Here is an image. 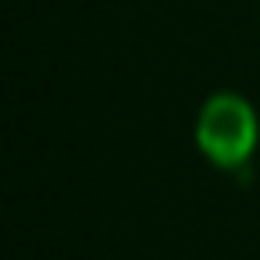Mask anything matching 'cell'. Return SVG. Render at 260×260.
Listing matches in <instances>:
<instances>
[{"label": "cell", "mask_w": 260, "mask_h": 260, "mask_svg": "<svg viewBox=\"0 0 260 260\" xmlns=\"http://www.w3.org/2000/svg\"><path fill=\"white\" fill-rule=\"evenodd\" d=\"M196 139H200V150L214 164L239 168L249 160L256 146V118L242 96H232V93L210 96L207 107L200 111Z\"/></svg>", "instance_id": "6da1fadb"}]
</instances>
